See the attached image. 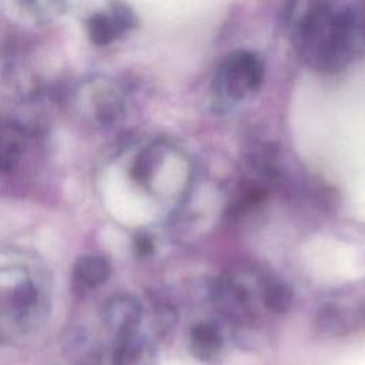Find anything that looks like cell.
<instances>
[{"instance_id": "obj_5", "label": "cell", "mask_w": 365, "mask_h": 365, "mask_svg": "<svg viewBox=\"0 0 365 365\" xmlns=\"http://www.w3.org/2000/svg\"><path fill=\"white\" fill-rule=\"evenodd\" d=\"M261 297L268 309L274 312H284L292 301V291L279 279L264 278L261 279Z\"/></svg>"}, {"instance_id": "obj_3", "label": "cell", "mask_w": 365, "mask_h": 365, "mask_svg": "<svg viewBox=\"0 0 365 365\" xmlns=\"http://www.w3.org/2000/svg\"><path fill=\"white\" fill-rule=\"evenodd\" d=\"M141 307L138 301L128 295H117L107 301L104 319L115 331L128 334L140 321Z\"/></svg>"}, {"instance_id": "obj_6", "label": "cell", "mask_w": 365, "mask_h": 365, "mask_svg": "<svg viewBox=\"0 0 365 365\" xmlns=\"http://www.w3.org/2000/svg\"><path fill=\"white\" fill-rule=\"evenodd\" d=\"M192 346L198 356L208 358L221 346V334L217 325L211 322H200L191 329Z\"/></svg>"}, {"instance_id": "obj_4", "label": "cell", "mask_w": 365, "mask_h": 365, "mask_svg": "<svg viewBox=\"0 0 365 365\" xmlns=\"http://www.w3.org/2000/svg\"><path fill=\"white\" fill-rule=\"evenodd\" d=\"M111 275V264L101 254H84L78 257L73 267L76 285L94 288L104 284Z\"/></svg>"}, {"instance_id": "obj_1", "label": "cell", "mask_w": 365, "mask_h": 365, "mask_svg": "<svg viewBox=\"0 0 365 365\" xmlns=\"http://www.w3.org/2000/svg\"><path fill=\"white\" fill-rule=\"evenodd\" d=\"M264 80V63L251 50L230 53L215 68L211 90L215 101L225 107L255 94Z\"/></svg>"}, {"instance_id": "obj_7", "label": "cell", "mask_w": 365, "mask_h": 365, "mask_svg": "<svg viewBox=\"0 0 365 365\" xmlns=\"http://www.w3.org/2000/svg\"><path fill=\"white\" fill-rule=\"evenodd\" d=\"M134 250L140 257H147L154 251V242L150 238V235L144 231H140L134 237Z\"/></svg>"}, {"instance_id": "obj_2", "label": "cell", "mask_w": 365, "mask_h": 365, "mask_svg": "<svg viewBox=\"0 0 365 365\" xmlns=\"http://www.w3.org/2000/svg\"><path fill=\"white\" fill-rule=\"evenodd\" d=\"M135 24L137 17L127 4L111 3L107 13L96 11L88 17L87 33L94 44L106 46Z\"/></svg>"}]
</instances>
